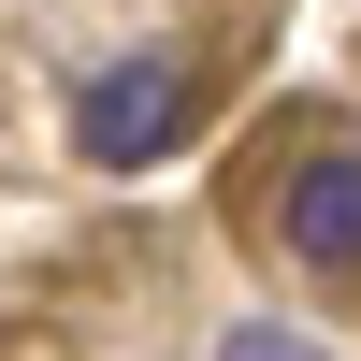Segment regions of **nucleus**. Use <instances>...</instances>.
Segmentation results:
<instances>
[{"label": "nucleus", "mask_w": 361, "mask_h": 361, "mask_svg": "<svg viewBox=\"0 0 361 361\" xmlns=\"http://www.w3.org/2000/svg\"><path fill=\"white\" fill-rule=\"evenodd\" d=\"M173 130H188V58H116V73H87V102H73V145L102 173H145Z\"/></svg>", "instance_id": "nucleus-1"}, {"label": "nucleus", "mask_w": 361, "mask_h": 361, "mask_svg": "<svg viewBox=\"0 0 361 361\" xmlns=\"http://www.w3.org/2000/svg\"><path fill=\"white\" fill-rule=\"evenodd\" d=\"M217 361H333V347H318V333H289V318H246Z\"/></svg>", "instance_id": "nucleus-3"}, {"label": "nucleus", "mask_w": 361, "mask_h": 361, "mask_svg": "<svg viewBox=\"0 0 361 361\" xmlns=\"http://www.w3.org/2000/svg\"><path fill=\"white\" fill-rule=\"evenodd\" d=\"M275 231H289L304 275H361V159H304L289 202H275Z\"/></svg>", "instance_id": "nucleus-2"}]
</instances>
